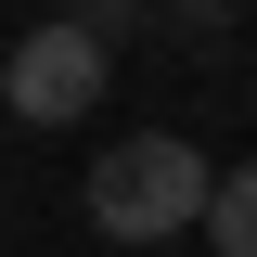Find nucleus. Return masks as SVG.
<instances>
[{
	"instance_id": "nucleus-2",
	"label": "nucleus",
	"mask_w": 257,
	"mask_h": 257,
	"mask_svg": "<svg viewBox=\"0 0 257 257\" xmlns=\"http://www.w3.org/2000/svg\"><path fill=\"white\" fill-rule=\"evenodd\" d=\"M0 103H13L26 128L90 116V103H103V39H90V26H26L13 64H0Z\"/></svg>"
},
{
	"instance_id": "nucleus-1",
	"label": "nucleus",
	"mask_w": 257,
	"mask_h": 257,
	"mask_svg": "<svg viewBox=\"0 0 257 257\" xmlns=\"http://www.w3.org/2000/svg\"><path fill=\"white\" fill-rule=\"evenodd\" d=\"M77 206H90L103 244H167L180 219H206V206H219V167L193 155L180 128H142V142H116V155L90 167V193H77Z\"/></svg>"
},
{
	"instance_id": "nucleus-3",
	"label": "nucleus",
	"mask_w": 257,
	"mask_h": 257,
	"mask_svg": "<svg viewBox=\"0 0 257 257\" xmlns=\"http://www.w3.org/2000/svg\"><path fill=\"white\" fill-rule=\"evenodd\" d=\"M206 244H219V257H257V167H219V206H206Z\"/></svg>"
}]
</instances>
